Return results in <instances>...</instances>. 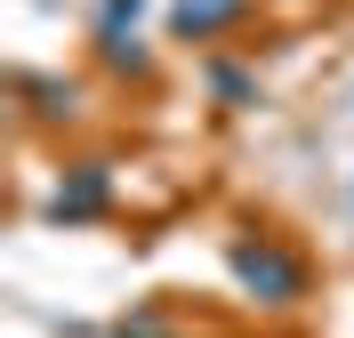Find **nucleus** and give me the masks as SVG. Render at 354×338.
<instances>
[{
	"label": "nucleus",
	"instance_id": "obj_1",
	"mask_svg": "<svg viewBox=\"0 0 354 338\" xmlns=\"http://www.w3.org/2000/svg\"><path fill=\"white\" fill-rule=\"evenodd\" d=\"M234 274H242L258 298H274V306H290V298L306 290V266H298L282 242H266V234L258 242H234Z\"/></svg>",
	"mask_w": 354,
	"mask_h": 338
},
{
	"label": "nucleus",
	"instance_id": "obj_2",
	"mask_svg": "<svg viewBox=\"0 0 354 338\" xmlns=\"http://www.w3.org/2000/svg\"><path fill=\"white\" fill-rule=\"evenodd\" d=\"M242 17V0H177L169 8V24H177V41H209L218 24H234Z\"/></svg>",
	"mask_w": 354,
	"mask_h": 338
}]
</instances>
